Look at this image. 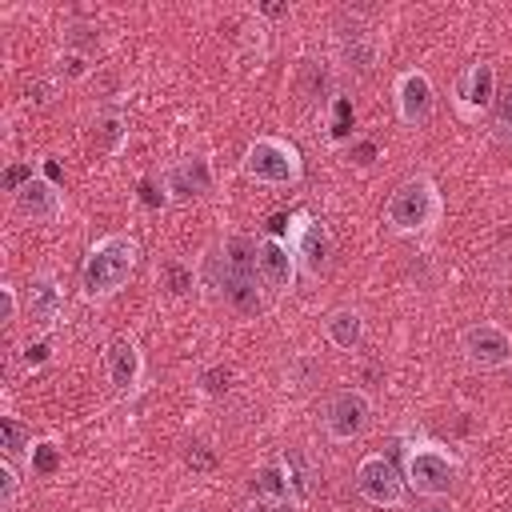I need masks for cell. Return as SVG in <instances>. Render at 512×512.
Masks as SVG:
<instances>
[{"label":"cell","mask_w":512,"mask_h":512,"mask_svg":"<svg viewBox=\"0 0 512 512\" xmlns=\"http://www.w3.org/2000/svg\"><path fill=\"white\" fill-rule=\"evenodd\" d=\"M136 264H140V240L136 236H128V232L100 236L88 248L84 264H80V292H84V300H108L120 288H128Z\"/></svg>","instance_id":"obj_1"},{"label":"cell","mask_w":512,"mask_h":512,"mask_svg":"<svg viewBox=\"0 0 512 512\" xmlns=\"http://www.w3.org/2000/svg\"><path fill=\"white\" fill-rule=\"evenodd\" d=\"M444 216V200L440 188L428 176H408L392 188V196L384 200V224L400 236H420L432 232Z\"/></svg>","instance_id":"obj_2"},{"label":"cell","mask_w":512,"mask_h":512,"mask_svg":"<svg viewBox=\"0 0 512 512\" xmlns=\"http://www.w3.org/2000/svg\"><path fill=\"white\" fill-rule=\"evenodd\" d=\"M244 176L264 188H296L304 180V156L284 136H256L244 148Z\"/></svg>","instance_id":"obj_3"},{"label":"cell","mask_w":512,"mask_h":512,"mask_svg":"<svg viewBox=\"0 0 512 512\" xmlns=\"http://www.w3.org/2000/svg\"><path fill=\"white\" fill-rule=\"evenodd\" d=\"M404 484L416 492V496H428V500H440L456 488L460 480V460L444 448V444H432V440H420V444H408L404 448Z\"/></svg>","instance_id":"obj_4"},{"label":"cell","mask_w":512,"mask_h":512,"mask_svg":"<svg viewBox=\"0 0 512 512\" xmlns=\"http://www.w3.org/2000/svg\"><path fill=\"white\" fill-rule=\"evenodd\" d=\"M220 284L224 296L232 304H240L244 312H260V276H256V240L248 236H228L224 240V256H220Z\"/></svg>","instance_id":"obj_5"},{"label":"cell","mask_w":512,"mask_h":512,"mask_svg":"<svg viewBox=\"0 0 512 512\" xmlns=\"http://www.w3.org/2000/svg\"><path fill=\"white\" fill-rule=\"evenodd\" d=\"M284 240H288V248L296 252L300 272H308V276H324V272H328L332 252H336V240H332V232H328L324 220H316L312 212H292Z\"/></svg>","instance_id":"obj_6"},{"label":"cell","mask_w":512,"mask_h":512,"mask_svg":"<svg viewBox=\"0 0 512 512\" xmlns=\"http://www.w3.org/2000/svg\"><path fill=\"white\" fill-rule=\"evenodd\" d=\"M352 484H356L360 500H368L372 508H400L404 496H408L404 472H400L384 452H368V456L356 464Z\"/></svg>","instance_id":"obj_7"},{"label":"cell","mask_w":512,"mask_h":512,"mask_svg":"<svg viewBox=\"0 0 512 512\" xmlns=\"http://www.w3.org/2000/svg\"><path fill=\"white\" fill-rule=\"evenodd\" d=\"M372 424V396L360 392V388H340L328 396L324 404V432L336 440V444H352L368 432Z\"/></svg>","instance_id":"obj_8"},{"label":"cell","mask_w":512,"mask_h":512,"mask_svg":"<svg viewBox=\"0 0 512 512\" xmlns=\"http://www.w3.org/2000/svg\"><path fill=\"white\" fill-rule=\"evenodd\" d=\"M460 352L472 368H484V372H500V368H512V332L496 320H480V324H468L460 332Z\"/></svg>","instance_id":"obj_9"},{"label":"cell","mask_w":512,"mask_h":512,"mask_svg":"<svg viewBox=\"0 0 512 512\" xmlns=\"http://www.w3.org/2000/svg\"><path fill=\"white\" fill-rule=\"evenodd\" d=\"M392 104H396V120L408 128H420L432 120L436 112V88L432 76L424 68H404L392 84Z\"/></svg>","instance_id":"obj_10"},{"label":"cell","mask_w":512,"mask_h":512,"mask_svg":"<svg viewBox=\"0 0 512 512\" xmlns=\"http://www.w3.org/2000/svg\"><path fill=\"white\" fill-rule=\"evenodd\" d=\"M452 104L464 120H480L492 104H496V64L488 60H472L452 88Z\"/></svg>","instance_id":"obj_11"},{"label":"cell","mask_w":512,"mask_h":512,"mask_svg":"<svg viewBox=\"0 0 512 512\" xmlns=\"http://www.w3.org/2000/svg\"><path fill=\"white\" fill-rule=\"evenodd\" d=\"M256 276L272 292H292V284L300 276V260H296V252L288 248L284 236L268 232V236L256 240Z\"/></svg>","instance_id":"obj_12"},{"label":"cell","mask_w":512,"mask_h":512,"mask_svg":"<svg viewBox=\"0 0 512 512\" xmlns=\"http://www.w3.org/2000/svg\"><path fill=\"white\" fill-rule=\"evenodd\" d=\"M100 360H104V376H108V384L116 392L140 388V380H144V352H140V344L132 336H112L104 344Z\"/></svg>","instance_id":"obj_13"},{"label":"cell","mask_w":512,"mask_h":512,"mask_svg":"<svg viewBox=\"0 0 512 512\" xmlns=\"http://www.w3.org/2000/svg\"><path fill=\"white\" fill-rule=\"evenodd\" d=\"M12 204H16V212L24 216V220H56L60 212H64V192H60V184L56 180H48V176H32V180H24L16 192H12Z\"/></svg>","instance_id":"obj_14"},{"label":"cell","mask_w":512,"mask_h":512,"mask_svg":"<svg viewBox=\"0 0 512 512\" xmlns=\"http://www.w3.org/2000/svg\"><path fill=\"white\" fill-rule=\"evenodd\" d=\"M24 304H28L32 328L52 332V328H56V320H60V312H64V288H60L48 272H40V276H32V280H28Z\"/></svg>","instance_id":"obj_15"},{"label":"cell","mask_w":512,"mask_h":512,"mask_svg":"<svg viewBox=\"0 0 512 512\" xmlns=\"http://www.w3.org/2000/svg\"><path fill=\"white\" fill-rule=\"evenodd\" d=\"M252 496H256L264 508H268V504H284V500H304V496L296 492V480H292L284 456L256 468V476H252Z\"/></svg>","instance_id":"obj_16"},{"label":"cell","mask_w":512,"mask_h":512,"mask_svg":"<svg viewBox=\"0 0 512 512\" xmlns=\"http://www.w3.org/2000/svg\"><path fill=\"white\" fill-rule=\"evenodd\" d=\"M324 340L336 352H356L364 344V316L356 308H332L324 316Z\"/></svg>","instance_id":"obj_17"},{"label":"cell","mask_w":512,"mask_h":512,"mask_svg":"<svg viewBox=\"0 0 512 512\" xmlns=\"http://www.w3.org/2000/svg\"><path fill=\"white\" fill-rule=\"evenodd\" d=\"M28 448H32V428H28L20 416L4 412V416H0V456L16 460V456H24Z\"/></svg>","instance_id":"obj_18"},{"label":"cell","mask_w":512,"mask_h":512,"mask_svg":"<svg viewBox=\"0 0 512 512\" xmlns=\"http://www.w3.org/2000/svg\"><path fill=\"white\" fill-rule=\"evenodd\" d=\"M160 284L168 288V296H188L196 284V272L180 256H168V260H160Z\"/></svg>","instance_id":"obj_19"},{"label":"cell","mask_w":512,"mask_h":512,"mask_svg":"<svg viewBox=\"0 0 512 512\" xmlns=\"http://www.w3.org/2000/svg\"><path fill=\"white\" fill-rule=\"evenodd\" d=\"M96 140L104 144L108 156H116V152L124 148V140H128V124H124V116H120V112H104V116H96Z\"/></svg>","instance_id":"obj_20"},{"label":"cell","mask_w":512,"mask_h":512,"mask_svg":"<svg viewBox=\"0 0 512 512\" xmlns=\"http://www.w3.org/2000/svg\"><path fill=\"white\" fill-rule=\"evenodd\" d=\"M60 464H64V452H60L52 440H36V444L28 448V468H32V476H56Z\"/></svg>","instance_id":"obj_21"},{"label":"cell","mask_w":512,"mask_h":512,"mask_svg":"<svg viewBox=\"0 0 512 512\" xmlns=\"http://www.w3.org/2000/svg\"><path fill=\"white\" fill-rule=\"evenodd\" d=\"M16 496H20V472H16V460L0 456V512H12V508H16Z\"/></svg>","instance_id":"obj_22"},{"label":"cell","mask_w":512,"mask_h":512,"mask_svg":"<svg viewBox=\"0 0 512 512\" xmlns=\"http://www.w3.org/2000/svg\"><path fill=\"white\" fill-rule=\"evenodd\" d=\"M180 168H184V176L192 180V188H196L200 196L212 192V164H208V156H184Z\"/></svg>","instance_id":"obj_23"},{"label":"cell","mask_w":512,"mask_h":512,"mask_svg":"<svg viewBox=\"0 0 512 512\" xmlns=\"http://www.w3.org/2000/svg\"><path fill=\"white\" fill-rule=\"evenodd\" d=\"M228 380H232V372H228L224 364H216V368L200 372V392H204V396H224V392H228Z\"/></svg>","instance_id":"obj_24"},{"label":"cell","mask_w":512,"mask_h":512,"mask_svg":"<svg viewBox=\"0 0 512 512\" xmlns=\"http://www.w3.org/2000/svg\"><path fill=\"white\" fill-rule=\"evenodd\" d=\"M0 304H4L0 320H4V324H16V320H20V296H16V284H0Z\"/></svg>","instance_id":"obj_25"},{"label":"cell","mask_w":512,"mask_h":512,"mask_svg":"<svg viewBox=\"0 0 512 512\" xmlns=\"http://www.w3.org/2000/svg\"><path fill=\"white\" fill-rule=\"evenodd\" d=\"M36 176V168L32 164H8L4 168V192H16L24 180H32Z\"/></svg>","instance_id":"obj_26"},{"label":"cell","mask_w":512,"mask_h":512,"mask_svg":"<svg viewBox=\"0 0 512 512\" xmlns=\"http://www.w3.org/2000/svg\"><path fill=\"white\" fill-rule=\"evenodd\" d=\"M500 128L512 140V88H508V96H500Z\"/></svg>","instance_id":"obj_27"},{"label":"cell","mask_w":512,"mask_h":512,"mask_svg":"<svg viewBox=\"0 0 512 512\" xmlns=\"http://www.w3.org/2000/svg\"><path fill=\"white\" fill-rule=\"evenodd\" d=\"M264 512H304V500H284V504H268Z\"/></svg>","instance_id":"obj_28"},{"label":"cell","mask_w":512,"mask_h":512,"mask_svg":"<svg viewBox=\"0 0 512 512\" xmlns=\"http://www.w3.org/2000/svg\"><path fill=\"white\" fill-rule=\"evenodd\" d=\"M260 16H288V4H264Z\"/></svg>","instance_id":"obj_29"},{"label":"cell","mask_w":512,"mask_h":512,"mask_svg":"<svg viewBox=\"0 0 512 512\" xmlns=\"http://www.w3.org/2000/svg\"><path fill=\"white\" fill-rule=\"evenodd\" d=\"M184 512H200V508H184Z\"/></svg>","instance_id":"obj_30"}]
</instances>
